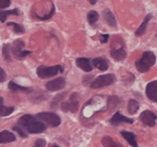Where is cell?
I'll return each mask as SVG.
<instances>
[{"instance_id":"6da1fadb","label":"cell","mask_w":157,"mask_h":147,"mask_svg":"<svg viewBox=\"0 0 157 147\" xmlns=\"http://www.w3.org/2000/svg\"><path fill=\"white\" fill-rule=\"evenodd\" d=\"M17 125L24 129L27 132L31 134H40L46 130L45 124L31 115H24L21 116L17 122Z\"/></svg>"},{"instance_id":"7a4b0ae2","label":"cell","mask_w":157,"mask_h":147,"mask_svg":"<svg viewBox=\"0 0 157 147\" xmlns=\"http://www.w3.org/2000/svg\"><path fill=\"white\" fill-rule=\"evenodd\" d=\"M156 57L153 52L146 51L143 53L142 57L136 62V70L140 73H146L155 65Z\"/></svg>"},{"instance_id":"3957f363","label":"cell","mask_w":157,"mask_h":147,"mask_svg":"<svg viewBox=\"0 0 157 147\" xmlns=\"http://www.w3.org/2000/svg\"><path fill=\"white\" fill-rule=\"evenodd\" d=\"M62 72H63V68L60 65H55L52 67H46V66L42 65L37 68V76L42 79L52 77Z\"/></svg>"},{"instance_id":"277c9868","label":"cell","mask_w":157,"mask_h":147,"mask_svg":"<svg viewBox=\"0 0 157 147\" xmlns=\"http://www.w3.org/2000/svg\"><path fill=\"white\" fill-rule=\"evenodd\" d=\"M115 81H116V76L114 74H105V75L99 76L96 79L93 80V82H91L90 85V87L92 89H97V88H101L104 87H108L113 84Z\"/></svg>"},{"instance_id":"5b68a950","label":"cell","mask_w":157,"mask_h":147,"mask_svg":"<svg viewBox=\"0 0 157 147\" xmlns=\"http://www.w3.org/2000/svg\"><path fill=\"white\" fill-rule=\"evenodd\" d=\"M36 116L44 124L48 125L52 127H57L61 124V118L59 116L53 112H40L37 114Z\"/></svg>"},{"instance_id":"8992f818","label":"cell","mask_w":157,"mask_h":147,"mask_svg":"<svg viewBox=\"0 0 157 147\" xmlns=\"http://www.w3.org/2000/svg\"><path fill=\"white\" fill-rule=\"evenodd\" d=\"M24 46L25 43L23 40L17 39L13 42L12 46V52L16 59L23 60L28 55L32 53V52L30 51H23V48H24Z\"/></svg>"},{"instance_id":"52a82bcc","label":"cell","mask_w":157,"mask_h":147,"mask_svg":"<svg viewBox=\"0 0 157 147\" xmlns=\"http://www.w3.org/2000/svg\"><path fill=\"white\" fill-rule=\"evenodd\" d=\"M78 107H79V101H78V94L77 92H73L71 94L68 102H63L61 105V109L65 112L71 111L72 113H76L78 110Z\"/></svg>"},{"instance_id":"ba28073f","label":"cell","mask_w":157,"mask_h":147,"mask_svg":"<svg viewBox=\"0 0 157 147\" xmlns=\"http://www.w3.org/2000/svg\"><path fill=\"white\" fill-rule=\"evenodd\" d=\"M140 120L145 126L153 127L156 124L157 116L151 110H146L140 115Z\"/></svg>"},{"instance_id":"9c48e42d","label":"cell","mask_w":157,"mask_h":147,"mask_svg":"<svg viewBox=\"0 0 157 147\" xmlns=\"http://www.w3.org/2000/svg\"><path fill=\"white\" fill-rule=\"evenodd\" d=\"M66 87V81L63 77H58L52 80L46 84V88L50 91H57Z\"/></svg>"},{"instance_id":"30bf717a","label":"cell","mask_w":157,"mask_h":147,"mask_svg":"<svg viewBox=\"0 0 157 147\" xmlns=\"http://www.w3.org/2000/svg\"><path fill=\"white\" fill-rule=\"evenodd\" d=\"M146 96L153 102H157V81L149 82L146 88Z\"/></svg>"},{"instance_id":"8fae6325","label":"cell","mask_w":157,"mask_h":147,"mask_svg":"<svg viewBox=\"0 0 157 147\" xmlns=\"http://www.w3.org/2000/svg\"><path fill=\"white\" fill-rule=\"evenodd\" d=\"M129 123V124H132L134 122V120L132 118H129V117H126V116H123L121 114L117 111L115 113V115L112 117V119L110 120V123L113 126H119L121 123Z\"/></svg>"},{"instance_id":"7c38bea8","label":"cell","mask_w":157,"mask_h":147,"mask_svg":"<svg viewBox=\"0 0 157 147\" xmlns=\"http://www.w3.org/2000/svg\"><path fill=\"white\" fill-rule=\"evenodd\" d=\"M76 64L79 68L84 72H91L92 70V66H91V60L89 58H85V57H79L76 60Z\"/></svg>"},{"instance_id":"4fadbf2b","label":"cell","mask_w":157,"mask_h":147,"mask_svg":"<svg viewBox=\"0 0 157 147\" xmlns=\"http://www.w3.org/2000/svg\"><path fill=\"white\" fill-rule=\"evenodd\" d=\"M91 64L101 72L106 71L109 68L108 62L104 57H96L91 61Z\"/></svg>"},{"instance_id":"5bb4252c","label":"cell","mask_w":157,"mask_h":147,"mask_svg":"<svg viewBox=\"0 0 157 147\" xmlns=\"http://www.w3.org/2000/svg\"><path fill=\"white\" fill-rule=\"evenodd\" d=\"M16 141L13 133L10 132L9 130H3L0 132V144H6V143H10Z\"/></svg>"},{"instance_id":"9a60e30c","label":"cell","mask_w":157,"mask_h":147,"mask_svg":"<svg viewBox=\"0 0 157 147\" xmlns=\"http://www.w3.org/2000/svg\"><path fill=\"white\" fill-rule=\"evenodd\" d=\"M102 14L104 20L106 21V23L108 25L112 26V27H116L117 26V20H116V17H115L114 14H112V11H110L109 9H106V10L103 11Z\"/></svg>"},{"instance_id":"2e32d148","label":"cell","mask_w":157,"mask_h":147,"mask_svg":"<svg viewBox=\"0 0 157 147\" xmlns=\"http://www.w3.org/2000/svg\"><path fill=\"white\" fill-rule=\"evenodd\" d=\"M121 134L124 137V139H126V141L130 144V145L134 147L138 146V144H137L136 142V136L134 133L131 132V131H125L124 130V131H121Z\"/></svg>"},{"instance_id":"e0dca14e","label":"cell","mask_w":157,"mask_h":147,"mask_svg":"<svg viewBox=\"0 0 157 147\" xmlns=\"http://www.w3.org/2000/svg\"><path fill=\"white\" fill-rule=\"evenodd\" d=\"M111 56L114 60L116 61H122L126 57L127 54H126V50L123 48H121L117 50H113L111 52Z\"/></svg>"},{"instance_id":"ac0fdd59","label":"cell","mask_w":157,"mask_h":147,"mask_svg":"<svg viewBox=\"0 0 157 147\" xmlns=\"http://www.w3.org/2000/svg\"><path fill=\"white\" fill-rule=\"evenodd\" d=\"M152 15L150 14L145 17V19L143 21V23L140 24V26L138 28L136 31V35L140 37V36H142L143 34H145V33L146 32V28H147V25H148V23L150 22V20L151 19Z\"/></svg>"},{"instance_id":"d6986e66","label":"cell","mask_w":157,"mask_h":147,"mask_svg":"<svg viewBox=\"0 0 157 147\" xmlns=\"http://www.w3.org/2000/svg\"><path fill=\"white\" fill-rule=\"evenodd\" d=\"M101 144L103 146L106 147H121L123 146L122 145L118 143V142L115 141L114 140L112 137H109V136H106L102 139L101 141Z\"/></svg>"},{"instance_id":"ffe728a7","label":"cell","mask_w":157,"mask_h":147,"mask_svg":"<svg viewBox=\"0 0 157 147\" xmlns=\"http://www.w3.org/2000/svg\"><path fill=\"white\" fill-rule=\"evenodd\" d=\"M3 97H0V116H8L9 115H11L14 108L13 107H7L3 106Z\"/></svg>"},{"instance_id":"44dd1931","label":"cell","mask_w":157,"mask_h":147,"mask_svg":"<svg viewBox=\"0 0 157 147\" xmlns=\"http://www.w3.org/2000/svg\"><path fill=\"white\" fill-rule=\"evenodd\" d=\"M140 108V103L134 99H131L128 103V112L131 115H135Z\"/></svg>"},{"instance_id":"7402d4cb","label":"cell","mask_w":157,"mask_h":147,"mask_svg":"<svg viewBox=\"0 0 157 147\" xmlns=\"http://www.w3.org/2000/svg\"><path fill=\"white\" fill-rule=\"evenodd\" d=\"M18 14H19V11L17 9L9 10V11H0V22L4 23L9 15H17V16Z\"/></svg>"},{"instance_id":"603a6c76","label":"cell","mask_w":157,"mask_h":147,"mask_svg":"<svg viewBox=\"0 0 157 147\" xmlns=\"http://www.w3.org/2000/svg\"><path fill=\"white\" fill-rule=\"evenodd\" d=\"M9 90L13 91H29V88L24 87H22V86H19L16 84L15 82H10L9 83Z\"/></svg>"},{"instance_id":"cb8c5ba5","label":"cell","mask_w":157,"mask_h":147,"mask_svg":"<svg viewBox=\"0 0 157 147\" xmlns=\"http://www.w3.org/2000/svg\"><path fill=\"white\" fill-rule=\"evenodd\" d=\"M99 18V15L96 11H90L88 15H87V21L90 24H94L98 21Z\"/></svg>"},{"instance_id":"d4e9b609","label":"cell","mask_w":157,"mask_h":147,"mask_svg":"<svg viewBox=\"0 0 157 147\" xmlns=\"http://www.w3.org/2000/svg\"><path fill=\"white\" fill-rule=\"evenodd\" d=\"M3 58L7 62H11V54H10V47L9 44H4L3 47Z\"/></svg>"},{"instance_id":"484cf974","label":"cell","mask_w":157,"mask_h":147,"mask_svg":"<svg viewBox=\"0 0 157 147\" xmlns=\"http://www.w3.org/2000/svg\"><path fill=\"white\" fill-rule=\"evenodd\" d=\"M7 26H13V30L16 33H24V29L19 24H17L13 22H10V23H7Z\"/></svg>"},{"instance_id":"4316f807","label":"cell","mask_w":157,"mask_h":147,"mask_svg":"<svg viewBox=\"0 0 157 147\" xmlns=\"http://www.w3.org/2000/svg\"><path fill=\"white\" fill-rule=\"evenodd\" d=\"M13 130H15L21 137H23V138H27V137H28V134L25 132L26 130H24V129H23L21 126H19L18 125L13 126Z\"/></svg>"},{"instance_id":"83f0119b","label":"cell","mask_w":157,"mask_h":147,"mask_svg":"<svg viewBox=\"0 0 157 147\" xmlns=\"http://www.w3.org/2000/svg\"><path fill=\"white\" fill-rule=\"evenodd\" d=\"M46 141L43 139H37L34 142V146L36 147H44L46 145Z\"/></svg>"},{"instance_id":"f1b7e54d","label":"cell","mask_w":157,"mask_h":147,"mask_svg":"<svg viewBox=\"0 0 157 147\" xmlns=\"http://www.w3.org/2000/svg\"><path fill=\"white\" fill-rule=\"evenodd\" d=\"M10 5V0H0V9H5Z\"/></svg>"},{"instance_id":"f546056e","label":"cell","mask_w":157,"mask_h":147,"mask_svg":"<svg viewBox=\"0 0 157 147\" xmlns=\"http://www.w3.org/2000/svg\"><path fill=\"white\" fill-rule=\"evenodd\" d=\"M7 78V75H6V72H4L3 69L0 68V83L1 82H3Z\"/></svg>"},{"instance_id":"4dcf8cb0","label":"cell","mask_w":157,"mask_h":147,"mask_svg":"<svg viewBox=\"0 0 157 147\" xmlns=\"http://www.w3.org/2000/svg\"><path fill=\"white\" fill-rule=\"evenodd\" d=\"M109 39V35L108 34H101V43H106L108 42Z\"/></svg>"},{"instance_id":"1f68e13d","label":"cell","mask_w":157,"mask_h":147,"mask_svg":"<svg viewBox=\"0 0 157 147\" xmlns=\"http://www.w3.org/2000/svg\"><path fill=\"white\" fill-rule=\"evenodd\" d=\"M53 13H54V7H52V11L50 12V14H49L48 16H44V17H38V18H40L41 20H47V19H48V18H50V17L52 16Z\"/></svg>"},{"instance_id":"d6a6232c","label":"cell","mask_w":157,"mask_h":147,"mask_svg":"<svg viewBox=\"0 0 157 147\" xmlns=\"http://www.w3.org/2000/svg\"><path fill=\"white\" fill-rule=\"evenodd\" d=\"M88 1L90 2V3H91V4H95V3L97 2V0H88Z\"/></svg>"}]
</instances>
